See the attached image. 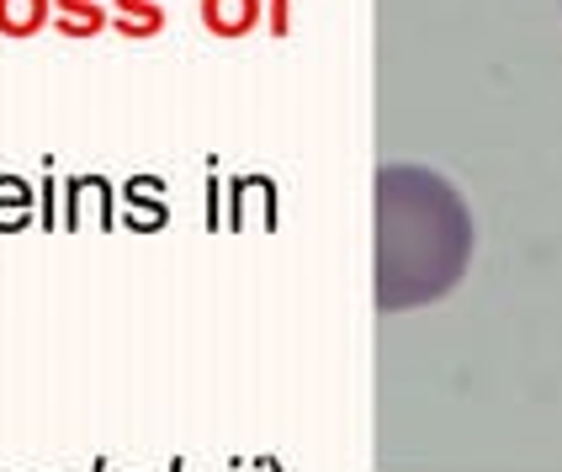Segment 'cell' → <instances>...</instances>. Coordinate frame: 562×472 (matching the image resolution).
Here are the masks:
<instances>
[{
	"mask_svg": "<svg viewBox=\"0 0 562 472\" xmlns=\"http://www.w3.org/2000/svg\"><path fill=\"white\" fill-rule=\"evenodd\" d=\"M472 213L425 165L376 170V308L408 314L440 303L468 277Z\"/></svg>",
	"mask_w": 562,
	"mask_h": 472,
	"instance_id": "6da1fadb",
	"label": "cell"
},
{
	"mask_svg": "<svg viewBox=\"0 0 562 472\" xmlns=\"http://www.w3.org/2000/svg\"><path fill=\"white\" fill-rule=\"evenodd\" d=\"M202 27L213 37H250L260 27V0H202Z\"/></svg>",
	"mask_w": 562,
	"mask_h": 472,
	"instance_id": "7a4b0ae2",
	"label": "cell"
},
{
	"mask_svg": "<svg viewBox=\"0 0 562 472\" xmlns=\"http://www.w3.org/2000/svg\"><path fill=\"white\" fill-rule=\"evenodd\" d=\"M54 22V0H0V32L5 37H37Z\"/></svg>",
	"mask_w": 562,
	"mask_h": 472,
	"instance_id": "3957f363",
	"label": "cell"
},
{
	"mask_svg": "<svg viewBox=\"0 0 562 472\" xmlns=\"http://www.w3.org/2000/svg\"><path fill=\"white\" fill-rule=\"evenodd\" d=\"M54 27L64 37H95L106 27V5L101 0H54Z\"/></svg>",
	"mask_w": 562,
	"mask_h": 472,
	"instance_id": "277c9868",
	"label": "cell"
},
{
	"mask_svg": "<svg viewBox=\"0 0 562 472\" xmlns=\"http://www.w3.org/2000/svg\"><path fill=\"white\" fill-rule=\"evenodd\" d=\"M117 5V22L112 27L123 32V37H155L165 27V5L159 0H112Z\"/></svg>",
	"mask_w": 562,
	"mask_h": 472,
	"instance_id": "5b68a950",
	"label": "cell"
},
{
	"mask_svg": "<svg viewBox=\"0 0 562 472\" xmlns=\"http://www.w3.org/2000/svg\"><path fill=\"white\" fill-rule=\"evenodd\" d=\"M32 223V191L22 176H0V228H27Z\"/></svg>",
	"mask_w": 562,
	"mask_h": 472,
	"instance_id": "8992f818",
	"label": "cell"
},
{
	"mask_svg": "<svg viewBox=\"0 0 562 472\" xmlns=\"http://www.w3.org/2000/svg\"><path fill=\"white\" fill-rule=\"evenodd\" d=\"M91 472H106V457H101V462H95V468Z\"/></svg>",
	"mask_w": 562,
	"mask_h": 472,
	"instance_id": "52a82bcc",
	"label": "cell"
}]
</instances>
